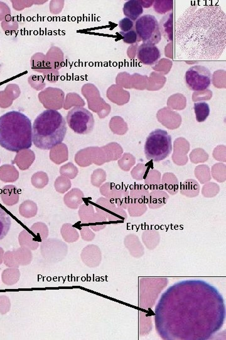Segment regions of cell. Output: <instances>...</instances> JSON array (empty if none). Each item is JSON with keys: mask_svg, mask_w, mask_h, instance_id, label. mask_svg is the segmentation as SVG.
Returning a JSON list of instances; mask_svg holds the SVG:
<instances>
[{"mask_svg": "<svg viewBox=\"0 0 226 340\" xmlns=\"http://www.w3.org/2000/svg\"><path fill=\"white\" fill-rule=\"evenodd\" d=\"M155 195L156 196V194H155ZM166 196H167V194L159 198L158 195L155 196L154 194L152 193V196H149L148 201L149 208L157 209L164 206L167 203V199L169 198L168 196L166 197Z\"/></svg>", "mask_w": 226, "mask_h": 340, "instance_id": "cell-30", "label": "cell"}, {"mask_svg": "<svg viewBox=\"0 0 226 340\" xmlns=\"http://www.w3.org/2000/svg\"><path fill=\"white\" fill-rule=\"evenodd\" d=\"M84 194L80 189L73 188L68 191L63 198V202L67 208L77 209L83 203Z\"/></svg>", "mask_w": 226, "mask_h": 340, "instance_id": "cell-14", "label": "cell"}, {"mask_svg": "<svg viewBox=\"0 0 226 340\" xmlns=\"http://www.w3.org/2000/svg\"><path fill=\"white\" fill-rule=\"evenodd\" d=\"M144 150L145 157L149 161L162 162L169 157L172 152V137L166 130H155L147 137Z\"/></svg>", "mask_w": 226, "mask_h": 340, "instance_id": "cell-4", "label": "cell"}, {"mask_svg": "<svg viewBox=\"0 0 226 340\" xmlns=\"http://www.w3.org/2000/svg\"><path fill=\"white\" fill-rule=\"evenodd\" d=\"M33 254L32 250L26 247H22L17 252V262L19 265L27 266L32 263Z\"/></svg>", "mask_w": 226, "mask_h": 340, "instance_id": "cell-25", "label": "cell"}, {"mask_svg": "<svg viewBox=\"0 0 226 340\" xmlns=\"http://www.w3.org/2000/svg\"><path fill=\"white\" fill-rule=\"evenodd\" d=\"M19 242L22 247H26L31 250H36L40 246L39 242L27 230H24L20 234Z\"/></svg>", "mask_w": 226, "mask_h": 340, "instance_id": "cell-21", "label": "cell"}, {"mask_svg": "<svg viewBox=\"0 0 226 340\" xmlns=\"http://www.w3.org/2000/svg\"><path fill=\"white\" fill-rule=\"evenodd\" d=\"M67 130L65 120L60 112L46 110L33 124L32 142L39 149L51 150L62 142Z\"/></svg>", "mask_w": 226, "mask_h": 340, "instance_id": "cell-3", "label": "cell"}, {"mask_svg": "<svg viewBox=\"0 0 226 340\" xmlns=\"http://www.w3.org/2000/svg\"><path fill=\"white\" fill-rule=\"evenodd\" d=\"M60 233L62 235L63 240L65 242H74L78 241L80 239V234H79L77 229L74 228L70 224H64L61 227Z\"/></svg>", "mask_w": 226, "mask_h": 340, "instance_id": "cell-16", "label": "cell"}, {"mask_svg": "<svg viewBox=\"0 0 226 340\" xmlns=\"http://www.w3.org/2000/svg\"><path fill=\"white\" fill-rule=\"evenodd\" d=\"M119 27L121 29L122 32H128L131 30L134 29V23L131 20L128 19V18H124V19L119 22Z\"/></svg>", "mask_w": 226, "mask_h": 340, "instance_id": "cell-34", "label": "cell"}, {"mask_svg": "<svg viewBox=\"0 0 226 340\" xmlns=\"http://www.w3.org/2000/svg\"><path fill=\"white\" fill-rule=\"evenodd\" d=\"M143 12V7L140 1L130 0L124 4L123 13L126 18L132 21H136L141 17Z\"/></svg>", "mask_w": 226, "mask_h": 340, "instance_id": "cell-13", "label": "cell"}, {"mask_svg": "<svg viewBox=\"0 0 226 340\" xmlns=\"http://www.w3.org/2000/svg\"><path fill=\"white\" fill-rule=\"evenodd\" d=\"M195 117L198 122L206 121L210 115V107L206 102H201L195 103L194 106Z\"/></svg>", "mask_w": 226, "mask_h": 340, "instance_id": "cell-19", "label": "cell"}, {"mask_svg": "<svg viewBox=\"0 0 226 340\" xmlns=\"http://www.w3.org/2000/svg\"><path fill=\"white\" fill-rule=\"evenodd\" d=\"M31 231L39 241H44L49 236V229L47 225L42 222H37L31 227Z\"/></svg>", "mask_w": 226, "mask_h": 340, "instance_id": "cell-24", "label": "cell"}, {"mask_svg": "<svg viewBox=\"0 0 226 340\" xmlns=\"http://www.w3.org/2000/svg\"><path fill=\"white\" fill-rule=\"evenodd\" d=\"M67 122L73 132L81 135L92 132L95 123L93 115L88 110L81 107H76L68 111Z\"/></svg>", "mask_w": 226, "mask_h": 340, "instance_id": "cell-7", "label": "cell"}, {"mask_svg": "<svg viewBox=\"0 0 226 340\" xmlns=\"http://www.w3.org/2000/svg\"><path fill=\"white\" fill-rule=\"evenodd\" d=\"M167 278H142L139 281V305L142 309L153 308L162 290L166 287Z\"/></svg>", "mask_w": 226, "mask_h": 340, "instance_id": "cell-5", "label": "cell"}, {"mask_svg": "<svg viewBox=\"0 0 226 340\" xmlns=\"http://www.w3.org/2000/svg\"><path fill=\"white\" fill-rule=\"evenodd\" d=\"M11 225V216L0 207V241L9 233Z\"/></svg>", "mask_w": 226, "mask_h": 340, "instance_id": "cell-17", "label": "cell"}, {"mask_svg": "<svg viewBox=\"0 0 226 340\" xmlns=\"http://www.w3.org/2000/svg\"><path fill=\"white\" fill-rule=\"evenodd\" d=\"M40 253L45 260L50 263L62 262L68 253L65 242L55 238L45 239L40 244Z\"/></svg>", "mask_w": 226, "mask_h": 340, "instance_id": "cell-9", "label": "cell"}, {"mask_svg": "<svg viewBox=\"0 0 226 340\" xmlns=\"http://www.w3.org/2000/svg\"><path fill=\"white\" fill-rule=\"evenodd\" d=\"M2 255H3V250L1 249H0V263H2Z\"/></svg>", "mask_w": 226, "mask_h": 340, "instance_id": "cell-37", "label": "cell"}, {"mask_svg": "<svg viewBox=\"0 0 226 340\" xmlns=\"http://www.w3.org/2000/svg\"><path fill=\"white\" fill-rule=\"evenodd\" d=\"M134 30L139 41L156 45L161 41L162 35L160 24L154 15L146 14L139 17L134 24Z\"/></svg>", "mask_w": 226, "mask_h": 340, "instance_id": "cell-6", "label": "cell"}, {"mask_svg": "<svg viewBox=\"0 0 226 340\" xmlns=\"http://www.w3.org/2000/svg\"><path fill=\"white\" fill-rule=\"evenodd\" d=\"M119 34L123 37V42L127 44H134V43L140 42L134 29L128 32H120Z\"/></svg>", "mask_w": 226, "mask_h": 340, "instance_id": "cell-32", "label": "cell"}, {"mask_svg": "<svg viewBox=\"0 0 226 340\" xmlns=\"http://www.w3.org/2000/svg\"><path fill=\"white\" fill-rule=\"evenodd\" d=\"M95 215L92 205L84 204L81 207L80 211H79V216H80L81 221L84 223H90V222H92Z\"/></svg>", "mask_w": 226, "mask_h": 340, "instance_id": "cell-28", "label": "cell"}, {"mask_svg": "<svg viewBox=\"0 0 226 340\" xmlns=\"http://www.w3.org/2000/svg\"><path fill=\"white\" fill-rule=\"evenodd\" d=\"M178 48L191 60H216L225 47L226 16L216 5H194L176 22Z\"/></svg>", "mask_w": 226, "mask_h": 340, "instance_id": "cell-1", "label": "cell"}, {"mask_svg": "<svg viewBox=\"0 0 226 340\" xmlns=\"http://www.w3.org/2000/svg\"><path fill=\"white\" fill-rule=\"evenodd\" d=\"M98 207H96L97 213L102 214L103 216L107 217L116 208L114 204L107 199H100L97 203Z\"/></svg>", "mask_w": 226, "mask_h": 340, "instance_id": "cell-23", "label": "cell"}, {"mask_svg": "<svg viewBox=\"0 0 226 340\" xmlns=\"http://www.w3.org/2000/svg\"><path fill=\"white\" fill-rule=\"evenodd\" d=\"M81 258L87 267H98L102 261V253L97 245H89L81 252Z\"/></svg>", "mask_w": 226, "mask_h": 340, "instance_id": "cell-11", "label": "cell"}, {"mask_svg": "<svg viewBox=\"0 0 226 340\" xmlns=\"http://www.w3.org/2000/svg\"><path fill=\"white\" fill-rule=\"evenodd\" d=\"M185 83L190 90L201 91L209 88L212 82V74L205 66L195 65L186 71Z\"/></svg>", "mask_w": 226, "mask_h": 340, "instance_id": "cell-8", "label": "cell"}, {"mask_svg": "<svg viewBox=\"0 0 226 340\" xmlns=\"http://www.w3.org/2000/svg\"><path fill=\"white\" fill-rule=\"evenodd\" d=\"M142 239L147 249L149 250L156 249L161 241V236L157 231H144Z\"/></svg>", "mask_w": 226, "mask_h": 340, "instance_id": "cell-18", "label": "cell"}, {"mask_svg": "<svg viewBox=\"0 0 226 340\" xmlns=\"http://www.w3.org/2000/svg\"><path fill=\"white\" fill-rule=\"evenodd\" d=\"M110 221H119L127 218V215L125 212L121 208H115L114 210L108 216Z\"/></svg>", "mask_w": 226, "mask_h": 340, "instance_id": "cell-33", "label": "cell"}, {"mask_svg": "<svg viewBox=\"0 0 226 340\" xmlns=\"http://www.w3.org/2000/svg\"><path fill=\"white\" fill-rule=\"evenodd\" d=\"M137 58L144 65H156L161 58V53L156 45L143 43L137 50Z\"/></svg>", "mask_w": 226, "mask_h": 340, "instance_id": "cell-10", "label": "cell"}, {"mask_svg": "<svg viewBox=\"0 0 226 340\" xmlns=\"http://www.w3.org/2000/svg\"><path fill=\"white\" fill-rule=\"evenodd\" d=\"M200 186L199 183L192 179L187 180L183 183L181 188V192L183 195L189 197V198H194L198 196L199 193Z\"/></svg>", "mask_w": 226, "mask_h": 340, "instance_id": "cell-20", "label": "cell"}, {"mask_svg": "<svg viewBox=\"0 0 226 340\" xmlns=\"http://www.w3.org/2000/svg\"><path fill=\"white\" fill-rule=\"evenodd\" d=\"M139 333L141 336H145L152 331V316L144 313L139 312Z\"/></svg>", "mask_w": 226, "mask_h": 340, "instance_id": "cell-15", "label": "cell"}, {"mask_svg": "<svg viewBox=\"0 0 226 340\" xmlns=\"http://www.w3.org/2000/svg\"><path fill=\"white\" fill-rule=\"evenodd\" d=\"M60 173L62 176L73 179L76 177L78 173V168L75 167L72 163H68L67 164L62 166L60 168Z\"/></svg>", "mask_w": 226, "mask_h": 340, "instance_id": "cell-31", "label": "cell"}, {"mask_svg": "<svg viewBox=\"0 0 226 340\" xmlns=\"http://www.w3.org/2000/svg\"><path fill=\"white\" fill-rule=\"evenodd\" d=\"M81 237L86 241H93L95 237V234L91 231L89 227H83L81 230Z\"/></svg>", "mask_w": 226, "mask_h": 340, "instance_id": "cell-35", "label": "cell"}, {"mask_svg": "<svg viewBox=\"0 0 226 340\" xmlns=\"http://www.w3.org/2000/svg\"><path fill=\"white\" fill-rule=\"evenodd\" d=\"M31 182L33 186L37 188H43L49 183L47 174L43 171H39L33 175Z\"/></svg>", "mask_w": 226, "mask_h": 340, "instance_id": "cell-27", "label": "cell"}, {"mask_svg": "<svg viewBox=\"0 0 226 340\" xmlns=\"http://www.w3.org/2000/svg\"><path fill=\"white\" fill-rule=\"evenodd\" d=\"M32 126L29 117L17 111L0 117V145L9 152L19 153L32 145Z\"/></svg>", "mask_w": 226, "mask_h": 340, "instance_id": "cell-2", "label": "cell"}, {"mask_svg": "<svg viewBox=\"0 0 226 340\" xmlns=\"http://www.w3.org/2000/svg\"><path fill=\"white\" fill-rule=\"evenodd\" d=\"M20 214L25 218H32L36 216L38 211L37 204L34 201L28 200L24 202L20 206Z\"/></svg>", "mask_w": 226, "mask_h": 340, "instance_id": "cell-22", "label": "cell"}, {"mask_svg": "<svg viewBox=\"0 0 226 340\" xmlns=\"http://www.w3.org/2000/svg\"><path fill=\"white\" fill-rule=\"evenodd\" d=\"M133 236H132V234H129L124 238V245L132 257L136 258H141L144 254V247L136 235L133 234Z\"/></svg>", "mask_w": 226, "mask_h": 340, "instance_id": "cell-12", "label": "cell"}, {"mask_svg": "<svg viewBox=\"0 0 226 340\" xmlns=\"http://www.w3.org/2000/svg\"><path fill=\"white\" fill-rule=\"evenodd\" d=\"M54 186L55 190L58 193H64L71 187V182L66 176H60L55 181Z\"/></svg>", "mask_w": 226, "mask_h": 340, "instance_id": "cell-29", "label": "cell"}, {"mask_svg": "<svg viewBox=\"0 0 226 340\" xmlns=\"http://www.w3.org/2000/svg\"><path fill=\"white\" fill-rule=\"evenodd\" d=\"M174 14H169L165 16L161 21V25H160V29L162 28V30H164V36L166 37L167 35V29H169V32L170 38L172 40L174 39V33H173V29H174Z\"/></svg>", "mask_w": 226, "mask_h": 340, "instance_id": "cell-26", "label": "cell"}, {"mask_svg": "<svg viewBox=\"0 0 226 340\" xmlns=\"http://www.w3.org/2000/svg\"><path fill=\"white\" fill-rule=\"evenodd\" d=\"M10 10L6 4L0 2V20H4L5 17L10 14Z\"/></svg>", "mask_w": 226, "mask_h": 340, "instance_id": "cell-36", "label": "cell"}]
</instances>
